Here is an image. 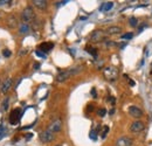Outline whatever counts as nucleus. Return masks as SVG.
<instances>
[{
    "label": "nucleus",
    "mask_w": 152,
    "mask_h": 146,
    "mask_svg": "<svg viewBox=\"0 0 152 146\" xmlns=\"http://www.w3.org/2000/svg\"><path fill=\"white\" fill-rule=\"evenodd\" d=\"M82 70V67H76V68H72V69H68V70H63V71H60L56 76V81L58 82H65L67 81L70 76L78 74L80 71Z\"/></svg>",
    "instance_id": "obj_1"
},
{
    "label": "nucleus",
    "mask_w": 152,
    "mask_h": 146,
    "mask_svg": "<svg viewBox=\"0 0 152 146\" xmlns=\"http://www.w3.org/2000/svg\"><path fill=\"white\" fill-rule=\"evenodd\" d=\"M103 74H104V77L108 81H111V82L116 81L117 77H118V70L115 67H107V68H104Z\"/></svg>",
    "instance_id": "obj_2"
},
{
    "label": "nucleus",
    "mask_w": 152,
    "mask_h": 146,
    "mask_svg": "<svg viewBox=\"0 0 152 146\" xmlns=\"http://www.w3.org/2000/svg\"><path fill=\"white\" fill-rule=\"evenodd\" d=\"M34 16H35L34 11H33V8L31 6H27L21 13V20L23 21V23H27V22L34 20Z\"/></svg>",
    "instance_id": "obj_3"
},
{
    "label": "nucleus",
    "mask_w": 152,
    "mask_h": 146,
    "mask_svg": "<svg viewBox=\"0 0 152 146\" xmlns=\"http://www.w3.org/2000/svg\"><path fill=\"white\" fill-rule=\"evenodd\" d=\"M54 138H55L54 133H53L52 131H49V130L42 131V132L39 135V139H40V142H41V143H45V144L53 142V140H54Z\"/></svg>",
    "instance_id": "obj_4"
},
{
    "label": "nucleus",
    "mask_w": 152,
    "mask_h": 146,
    "mask_svg": "<svg viewBox=\"0 0 152 146\" xmlns=\"http://www.w3.org/2000/svg\"><path fill=\"white\" fill-rule=\"evenodd\" d=\"M104 39H105V33L103 30H101V29L94 30L91 33V35H90V41L91 42H101Z\"/></svg>",
    "instance_id": "obj_5"
},
{
    "label": "nucleus",
    "mask_w": 152,
    "mask_h": 146,
    "mask_svg": "<svg viewBox=\"0 0 152 146\" xmlns=\"http://www.w3.org/2000/svg\"><path fill=\"white\" fill-rule=\"evenodd\" d=\"M20 118H21V109H14V110L11 112L9 123H11L12 125H16V124L20 122Z\"/></svg>",
    "instance_id": "obj_6"
},
{
    "label": "nucleus",
    "mask_w": 152,
    "mask_h": 146,
    "mask_svg": "<svg viewBox=\"0 0 152 146\" xmlns=\"http://www.w3.org/2000/svg\"><path fill=\"white\" fill-rule=\"evenodd\" d=\"M129 115H130L131 117H134V118H141V117H143V111H142L138 107L131 105V107L129 108Z\"/></svg>",
    "instance_id": "obj_7"
},
{
    "label": "nucleus",
    "mask_w": 152,
    "mask_h": 146,
    "mask_svg": "<svg viewBox=\"0 0 152 146\" xmlns=\"http://www.w3.org/2000/svg\"><path fill=\"white\" fill-rule=\"evenodd\" d=\"M12 88V80L11 78H6L1 84H0V92L4 95V94H7Z\"/></svg>",
    "instance_id": "obj_8"
},
{
    "label": "nucleus",
    "mask_w": 152,
    "mask_h": 146,
    "mask_svg": "<svg viewBox=\"0 0 152 146\" xmlns=\"http://www.w3.org/2000/svg\"><path fill=\"white\" fill-rule=\"evenodd\" d=\"M61 129H62V122H61V119H56V121L52 122L50 125H49V128H48V130L52 131L53 133L61 131Z\"/></svg>",
    "instance_id": "obj_9"
},
{
    "label": "nucleus",
    "mask_w": 152,
    "mask_h": 146,
    "mask_svg": "<svg viewBox=\"0 0 152 146\" xmlns=\"http://www.w3.org/2000/svg\"><path fill=\"white\" fill-rule=\"evenodd\" d=\"M130 130H131V132L138 133V132H141V131L144 130V123L141 122V121H136V122H134V123L131 124Z\"/></svg>",
    "instance_id": "obj_10"
},
{
    "label": "nucleus",
    "mask_w": 152,
    "mask_h": 146,
    "mask_svg": "<svg viewBox=\"0 0 152 146\" xmlns=\"http://www.w3.org/2000/svg\"><path fill=\"white\" fill-rule=\"evenodd\" d=\"M117 146H132L134 144V140L129 137H121L118 140H117Z\"/></svg>",
    "instance_id": "obj_11"
},
{
    "label": "nucleus",
    "mask_w": 152,
    "mask_h": 146,
    "mask_svg": "<svg viewBox=\"0 0 152 146\" xmlns=\"http://www.w3.org/2000/svg\"><path fill=\"white\" fill-rule=\"evenodd\" d=\"M53 48H54V43L53 42H43V43H41L39 46V50H41L45 54L48 53V51H50Z\"/></svg>",
    "instance_id": "obj_12"
},
{
    "label": "nucleus",
    "mask_w": 152,
    "mask_h": 146,
    "mask_svg": "<svg viewBox=\"0 0 152 146\" xmlns=\"http://www.w3.org/2000/svg\"><path fill=\"white\" fill-rule=\"evenodd\" d=\"M121 32H122V28H121V27H118V26H110V27H108V28H107V30H105V33H107V34H109V35L119 34Z\"/></svg>",
    "instance_id": "obj_13"
},
{
    "label": "nucleus",
    "mask_w": 152,
    "mask_h": 146,
    "mask_svg": "<svg viewBox=\"0 0 152 146\" xmlns=\"http://www.w3.org/2000/svg\"><path fill=\"white\" fill-rule=\"evenodd\" d=\"M32 4L35 7H38L39 9H45V8H47V5H48V2L46 0H33Z\"/></svg>",
    "instance_id": "obj_14"
},
{
    "label": "nucleus",
    "mask_w": 152,
    "mask_h": 146,
    "mask_svg": "<svg viewBox=\"0 0 152 146\" xmlns=\"http://www.w3.org/2000/svg\"><path fill=\"white\" fill-rule=\"evenodd\" d=\"M7 25H8L9 28H15V27L18 26V20H16V18H15L14 15H8V18H7Z\"/></svg>",
    "instance_id": "obj_15"
},
{
    "label": "nucleus",
    "mask_w": 152,
    "mask_h": 146,
    "mask_svg": "<svg viewBox=\"0 0 152 146\" xmlns=\"http://www.w3.org/2000/svg\"><path fill=\"white\" fill-rule=\"evenodd\" d=\"M112 7H114V2H112V1H109V2H103V5L99 7V9H101V11H104V12H108V11H110Z\"/></svg>",
    "instance_id": "obj_16"
},
{
    "label": "nucleus",
    "mask_w": 152,
    "mask_h": 146,
    "mask_svg": "<svg viewBox=\"0 0 152 146\" xmlns=\"http://www.w3.org/2000/svg\"><path fill=\"white\" fill-rule=\"evenodd\" d=\"M8 107H9V98L8 97H5V99L1 103V108H2L4 111H7L8 110Z\"/></svg>",
    "instance_id": "obj_17"
},
{
    "label": "nucleus",
    "mask_w": 152,
    "mask_h": 146,
    "mask_svg": "<svg viewBox=\"0 0 152 146\" xmlns=\"http://www.w3.org/2000/svg\"><path fill=\"white\" fill-rule=\"evenodd\" d=\"M19 32H20L21 34L28 33V32H29V26H28L27 23H22V25L20 26V28H19Z\"/></svg>",
    "instance_id": "obj_18"
},
{
    "label": "nucleus",
    "mask_w": 152,
    "mask_h": 146,
    "mask_svg": "<svg viewBox=\"0 0 152 146\" xmlns=\"http://www.w3.org/2000/svg\"><path fill=\"white\" fill-rule=\"evenodd\" d=\"M129 23H130V26H131V27H137V25H138V20H137L135 16H131V18L129 19Z\"/></svg>",
    "instance_id": "obj_19"
},
{
    "label": "nucleus",
    "mask_w": 152,
    "mask_h": 146,
    "mask_svg": "<svg viewBox=\"0 0 152 146\" xmlns=\"http://www.w3.org/2000/svg\"><path fill=\"white\" fill-rule=\"evenodd\" d=\"M85 49H87V51H88L89 54H91V55H92L94 57H96V56H97V50H96L95 48H91V47H87Z\"/></svg>",
    "instance_id": "obj_20"
},
{
    "label": "nucleus",
    "mask_w": 152,
    "mask_h": 146,
    "mask_svg": "<svg viewBox=\"0 0 152 146\" xmlns=\"http://www.w3.org/2000/svg\"><path fill=\"white\" fill-rule=\"evenodd\" d=\"M97 115H98L99 117H104V116L107 115V110H105L104 108H102V109H99V110L97 111Z\"/></svg>",
    "instance_id": "obj_21"
},
{
    "label": "nucleus",
    "mask_w": 152,
    "mask_h": 146,
    "mask_svg": "<svg viewBox=\"0 0 152 146\" xmlns=\"http://www.w3.org/2000/svg\"><path fill=\"white\" fill-rule=\"evenodd\" d=\"M90 138L92 140H96V138H97V131L96 130H91L90 131Z\"/></svg>",
    "instance_id": "obj_22"
},
{
    "label": "nucleus",
    "mask_w": 152,
    "mask_h": 146,
    "mask_svg": "<svg viewBox=\"0 0 152 146\" xmlns=\"http://www.w3.org/2000/svg\"><path fill=\"white\" fill-rule=\"evenodd\" d=\"M132 36H134L132 33H126V34H123L121 37L122 39H125V40H130V39H132Z\"/></svg>",
    "instance_id": "obj_23"
},
{
    "label": "nucleus",
    "mask_w": 152,
    "mask_h": 146,
    "mask_svg": "<svg viewBox=\"0 0 152 146\" xmlns=\"http://www.w3.org/2000/svg\"><path fill=\"white\" fill-rule=\"evenodd\" d=\"M108 131H109V128H108V126H104V128H103V131H102V133H101L103 139L107 137V133H108Z\"/></svg>",
    "instance_id": "obj_24"
},
{
    "label": "nucleus",
    "mask_w": 152,
    "mask_h": 146,
    "mask_svg": "<svg viewBox=\"0 0 152 146\" xmlns=\"http://www.w3.org/2000/svg\"><path fill=\"white\" fill-rule=\"evenodd\" d=\"M35 54H36L39 57H42V59H45V57H46V54H45V53H42V51H40V50H36V51H35Z\"/></svg>",
    "instance_id": "obj_25"
},
{
    "label": "nucleus",
    "mask_w": 152,
    "mask_h": 146,
    "mask_svg": "<svg viewBox=\"0 0 152 146\" xmlns=\"http://www.w3.org/2000/svg\"><path fill=\"white\" fill-rule=\"evenodd\" d=\"M2 55H4L5 57H9V56H11V51H9L8 49H5V50L2 51Z\"/></svg>",
    "instance_id": "obj_26"
},
{
    "label": "nucleus",
    "mask_w": 152,
    "mask_h": 146,
    "mask_svg": "<svg viewBox=\"0 0 152 146\" xmlns=\"http://www.w3.org/2000/svg\"><path fill=\"white\" fill-rule=\"evenodd\" d=\"M94 109H95L94 105H92V104H89L88 108H87V111H88V112H91V111H94Z\"/></svg>",
    "instance_id": "obj_27"
},
{
    "label": "nucleus",
    "mask_w": 152,
    "mask_h": 146,
    "mask_svg": "<svg viewBox=\"0 0 152 146\" xmlns=\"http://www.w3.org/2000/svg\"><path fill=\"white\" fill-rule=\"evenodd\" d=\"M105 44H107L108 47H112V46H116V43H115V42H112V41H107V42H105Z\"/></svg>",
    "instance_id": "obj_28"
},
{
    "label": "nucleus",
    "mask_w": 152,
    "mask_h": 146,
    "mask_svg": "<svg viewBox=\"0 0 152 146\" xmlns=\"http://www.w3.org/2000/svg\"><path fill=\"white\" fill-rule=\"evenodd\" d=\"M91 95L94 96V98H96V97H97V95H96V90H95V88H92V89H91Z\"/></svg>",
    "instance_id": "obj_29"
},
{
    "label": "nucleus",
    "mask_w": 152,
    "mask_h": 146,
    "mask_svg": "<svg viewBox=\"0 0 152 146\" xmlns=\"http://www.w3.org/2000/svg\"><path fill=\"white\" fill-rule=\"evenodd\" d=\"M4 131H5V128H4V125H1V126H0V136L4 135Z\"/></svg>",
    "instance_id": "obj_30"
},
{
    "label": "nucleus",
    "mask_w": 152,
    "mask_h": 146,
    "mask_svg": "<svg viewBox=\"0 0 152 146\" xmlns=\"http://www.w3.org/2000/svg\"><path fill=\"white\" fill-rule=\"evenodd\" d=\"M128 81H129V83H130V85H132V87L135 85V82H134V81H132L131 78H128Z\"/></svg>",
    "instance_id": "obj_31"
},
{
    "label": "nucleus",
    "mask_w": 152,
    "mask_h": 146,
    "mask_svg": "<svg viewBox=\"0 0 152 146\" xmlns=\"http://www.w3.org/2000/svg\"><path fill=\"white\" fill-rule=\"evenodd\" d=\"M26 53H27V50H26V49H23V51H20V53H19V55L21 56V55H25Z\"/></svg>",
    "instance_id": "obj_32"
},
{
    "label": "nucleus",
    "mask_w": 152,
    "mask_h": 146,
    "mask_svg": "<svg viewBox=\"0 0 152 146\" xmlns=\"http://www.w3.org/2000/svg\"><path fill=\"white\" fill-rule=\"evenodd\" d=\"M39 67H40L39 63H35V64H34V69H39Z\"/></svg>",
    "instance_id": "obj_33"
},
{
    "label": "nucleus",
    "mask_w": 152,
    "mask_h": 146,
    "mask_svg": "<svg viewBox=\"0 0 152 146\" xmlns=\"http://www.w3.org/2000/svg\"><path fill=\"white\" fill-rule=\"evenodd\" d=\"M109 101H110V102H111L112 104L115 103V98H114V97H110V98H109Z\"/></svg>",
    "instance_id": "obj_34"
},
{
    "label": "nucleus",
    "mask_w": 152,
    "mask_h": 146,
    "mask_svg": "<svg viewBox=\"0 0 152 146\" xmlns=\"http://www.w3.org/2000/svg\"><path fill=\"white\" fill-rule=\"evenodd\" d=\"M145 27H146V25H143V26H142V27L139 28V32H142V30H143V29H144Z\"/></svg>",
    "instance_id": "obj_35"
},
{
    "label": "nucleus",
    "mask_w": 152,
    "mask_h": 146,
    "mask_svg": "<svg viewBox=\"0 0 152 146\" xmlns=\"http://www.w3.org/2000/svg\"><path fill=\"white\" fill-rule=\"evenodd\" d=\"M151 73H152V64H151Z\"/></svg>",
    "instance_id": "obj_36"
},
{
    "label": "nucleus",
    "mask_w": 152,
    "mask_h": 146,
    "mask_svg": "<svg viewBox=\"0 0 152 146\" xmlns=\"http://www.w3.org/2000/svg\"><path fill=\"white\" fill-rule=\"evenodd\" d=\"M58 146H60V145H58Z\"/></svg>",
    "instance_id": "obj_37"
},
{
    "label": "nucleus",
    "mask_w": 152,
    "mask_h": 146,
    "mask_svg": "<svg viewBox=\"0 0 152 146\" xmlns=\"http://www.w3.org/2000/svg\"><path fill=\"white\" fill-rule=\"evenodd\" d=\"M0 84H1V83H0Z\"/></svg>",
    "instance_id": "obj_38"
}]
</instances>
